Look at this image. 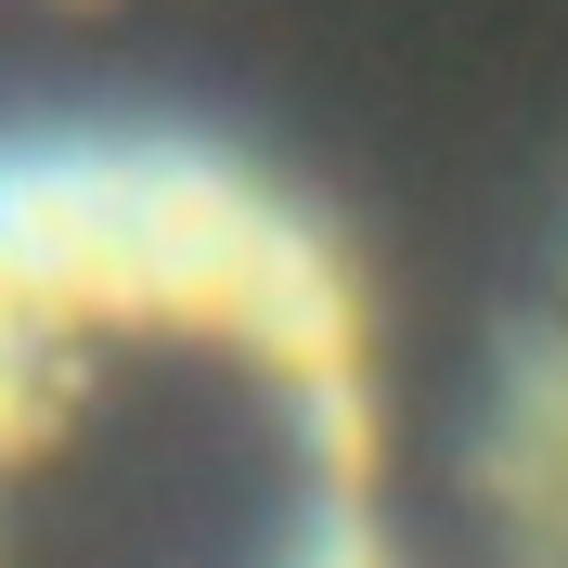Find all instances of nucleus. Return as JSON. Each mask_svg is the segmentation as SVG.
Masks as SVG:
<instances>
[{
  "instance_id": "1",
  "label": "nucleus",
  "mask_w": 568,
  "mask_h": 568,
  "mask_svg": "<svg viewBox=\"0 0 568 568\" xmlns=\"http://www.w3.org/2000/svg\"><path fill=\"white\" fill-rule=\"evenodd\" d=\"M0 568H414L375 272L258 142L0 130Z\"/></svg>"
},
{
  "instance_id": "2",
  "label": "nucleus",
  "mask_w": 568,
  "mask_h": 568,
  "mask_svg": "<svg viewBox=\"0 0 568 568\" xmlns=\"http://www.w3.org/2000/svg\"><path fill=\"white\" fill-rule=\"evenodd\" d=\"M465 568H568V233L504 311L465 414Z\"/></svg>"
}]
</instances>
